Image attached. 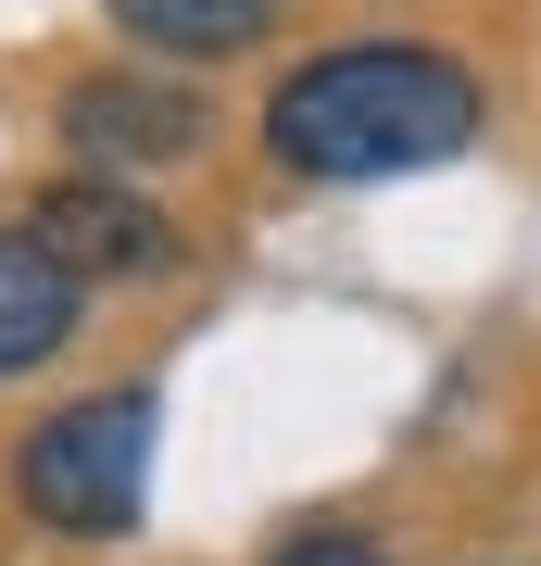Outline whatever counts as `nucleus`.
<instances>
[{
	"mask_svg": "<svg viewBox=\"0 0 541 566\" xmlns=\"http://www.w3.org/2000/svg\"><path fill=\"white\" fill-rule=\"evenodd\" d=\"M491 126L479 76L428 39H353V51H315L278 76L264 102V151L278 177H315V189H378V177H428L454 164L466 139Z\"/></svg>",
	"mask_w": 541,
	"mask_h": 566,
	"instance_id": "obj_1",
	"label": "nucleus"
},
{
	"mask_svg": "<svg viewBox=\"0 0 541 566\" xmlns=\"http://www.w3.org/2000/svg\"><path fill=\"white\" fill-rule=\"evenodd\" d=\"M152 428H164V403L139 378L89 390V403H51L25 428V453H13L25 528H51V542H126L139 528V491H152Z\"/></svg>",
	"mask_w": 541,
	"mask_h": 566,
	"instance_id": "obj_2",
	"label": "nucleus"
},
{
	"mask_svg": "<svg viewBox=\"0 0 541 566\" xmlns=\"http://www.w3.org/2000/svg\"><path fill=\"white\" fill-rule=\"evenodd\" d=\"M201 88L177 76H76L63 88V139H76V164H101V177H126V164H189L201 151Z\"/></svg>",
	"mask_w": 541,
	"mask_h": 566,
	"instance_id": "obj_3",
	"label": "nucleus"
},
{
	"mask_svg": "<svg viewBox=\"0 0 541 566\" xmlns=\"http://www.w3.org/2000/svg\"><path fill=\"white\" fill-rule=\"evenodd\" d=\"M25 227H39L89 290H101V277H164V264H177V227H164L126 177H101V164H89V177H63V189H39V214H25Z\"/></svg>",
	"mask_w": 541,
	"mask_h": 566,
	"instance_id": "obj_4",
	"label": "nucleus"
},
{
	"mask_svg": "<svg viewBox=\"0 0 541 566\" xmlns=\"http://www.w3.org/2000/svg\"><path fill=\"white\" fill-rule=\"evenodd\" d=\"M76 327H89V277L39 227H0V378H39Z\"/></svg>",
	"mask_w": 541,
	"mask_h": 566,
	"instance_id": "obj_5",
	"label": "nucleus"
},
{
	"mask_svg": "<svg viewBox=\"0 0 541 566\" xmlns=\"http://www.w3.org/2000/svg\"><path fill=\"white\" fill-rule=\"evenodd\" d=\"M152 63H227L252 39H278V0H101Z\"/></svg>",
	"mask_w": 541,
	"mask_h": 566,
	"instance_id": "obj_6",
	"label": "nucleus"
},
{
	"mask_svg": "<svg viewBox=\"0 0 541 566\" xmlns=\"http://www.w3.org/2000/svg\"><path fill=\"white\" fill-rule=\"evenodd\" d=\"M264 566H391V554L365 542V528H341V516H315V528H290V542L264 554Z\"/></svg>",
	"mask_w": 541,
	"mask_h": 566,
	"instance_id": "obj_7",
	"label": "nucleus"
}]
</instances>
